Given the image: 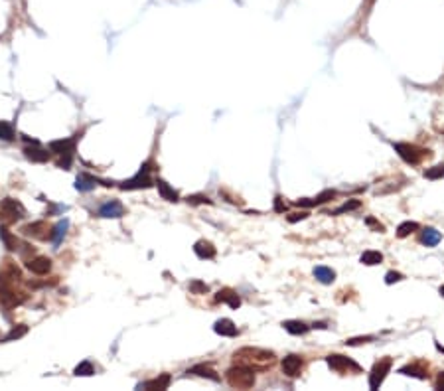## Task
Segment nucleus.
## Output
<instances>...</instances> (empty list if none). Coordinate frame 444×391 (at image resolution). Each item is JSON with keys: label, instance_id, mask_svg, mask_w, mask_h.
<instances>
[{"label": "nucleus", "instance_id": "c756f323", "mask_svg": "<svg viewBox=\"0 0 444 391\" xmlns=\"http://www.w3.org/2000/svg\"><path fill=\"white\" fill-rule=\"evenodd\" d=\"M418 229V224L416 222H403L399 227H397V237H409L413 231H416Z\"/></svg>", "mask_w": 444, "mask_h": 391}, {"label": "nucleus", "instance_id": "7c9ffc66", "mask_svg": "<svg viewBox=\"0 0 444 391\" xmlns=\"http://www.w3.org/2000/svg\"><path fill=\"white\" fill-rule=\"evenodd\" d=\"M383 261V255L379 253V251H365L363 255H361V263L363 265H379Z\"/></svg>", "mask_w": 444, "mask_h": 391}, {"label": "nucleus", "instance_id": "49530a36", "mask_svg": "<svg viewBox=\"0 0 444 391\" xmlns=\"http://www.w3.org/2000/svg\"><path fill=\"white\" fill-rule=\"evenodd\" d=\"M440 295L444 297V286H440Z\"/></svg>", "mask_w": 444, "mask_h": 391}, {"label": "nucleus", "instance_id": "72a5a7b5", "mask_svg": "<svg viewBox=\"0 0 444 391\" xmlns=\"http://www.w3.org/2000/svg\"><path fill=\"white\" fill-rule=\"evenodd\" d=\"M75 376H83V377H89L95 374V368H93V363L91 361H81L77 368L73 370Z\"/></svg>", "mask_w": 444, "mask_h": 391}, {"label": "nucleus", "instance_id": "c85d7f7f", "mask_svg": "<svg viewBox=\"0 0 444 391\" xmlns=\"http://www.w3.org/2000/svg\"><path fill=\"white\" fill-rule=\"evenodd\" d=\"M26 334H28V326H26V324H18V326H14L12 330L4 336V342H14V340H20V338L26 336Z\"/></svg>", "mask_w": 444, "mask_h": 391}, {"label": "nucleus", "instance_id": "ddd939ff", "mask_svg": "<svg viewBox=\"0 0 444 391\" xmlns=\"http://www.w3.org/2000/svg\"><path fill=\"white\" fill-rule=\"evenodd\" d=\"M399 374H403V376H411V377H418V379H429V368H425L421 361H414V363H409V365L401 368Z\"/></svg>", "mask_w": 444, "mask_h": 391}, {"label": "nucleus", "instance_id": "58836bf2", "mask_svg": "<svg viewBox=\"0 0 444 391\" xmlns=\"http://www.w3.org/2000/svg\"><path fill=\"white\" fill-rule=\"evenodd\" d=\"M361 204L357 202V200H352V202H348V204H343L340 210H336V213H343V211H352V210H357Z\"/></svg>", "mask_w": 444, "mask_h": 391}, {"label": "nucleus", "instance_id": "393cba45", "mask_svg": "<svg viewBox=\"0 0 444 391\" xmlns=\"http://www.w3.org/2000/svg\"><path fill=\"white\" fill-rule=\"evenodd\" d=\"M156 188H158V192L162 196V200H166V202H178V192L166 180L158 178L156 180Z\"/></svg>", "mask_w": 444, "mask_h": 391}, {"label": "nucleus", "instance_id": "f257e3e1", "mask_svg": "<svg viewBox=\"0 0 444 391\" xmlns=\"http://www.w3.org/2000/svg\"><path fill=\"white\" fill-rule=\"evenodd\" d=\"M233 363L235 365H243L249 368L253 372H266L277 363V356L275 352L265 350V348H241L233 354Z\"/></svg>", "mask_w": 444, "mask_h": 391}, {"label": "nucleus", "instance_id": "f8f14e48", "mask_svg": "<svg viewBox=\"0 0 444 391\" xmlns=\"http://www.w3.org/2000/svg\"><path fill=\"white\" fill-rule=\"evenodd\" d=\"M99 215H101V217L118 219V217L125 215V208H122V204H120L118 200H111V202H107V204H103V206L99 208Z\"/></svg>", "mask_w": 444, "mask_h": 391}, {"label": "nucleus", "instance_id": "ea45409f", "mask_svg": "<svg viewBox=\"0 0 444 391\" xmlns=\"http://www.w3.org/2000/svg\"><path fill=\"white\" fill-rule=\"evenodd\" d=\"M61 158L58 160V166L59 168H63V170H69V166H71V154H59Z\"/></svg>", "mask_w": 444, "mask_h": 391}, {"label": "nucleus", "instance_id": "a18cd8bd", "mask_svg": "<svg viewBox=\"0 0 444 391\" xmlns=\"http://www.w3.org/2000/svg\"><path fill=\"white\" fill-rule=\"evenodd\" d=\"M436 387H438V389H444V372L438 376V379H436Z\"/></svg>", "mask_w": 444, "mask_h": 391}, {"label": "nucleus", "instance_id": "5701e85b", "mask_svg": "<svg viewBox=\"0 0 444 391\" xmlns=\"http://www.w3.org/2000/svg\"><path fill=\"white\" fill-rule=\"evenodd\" d=\"M67 227H69V222L67 219H61V222H58L56 224V227L50 231V241L58 247L59 243H61V239L65 237V231H67Z\"/></svg>", "mask_w": 444, "mask_h": 391}, {"label": "nucleus", "instance_id": "0eeeda50", "mask_svg": "<svg viewBox=\"0 0 444 391\" xmlns=\"http://www.w3.org/2000/svg\"><path fill=\"white\" fill-rule=\"evenodd\" d=\"M0 213L2 215H6L10 222H16V219H22L24 215H26V210H24V206L14 200V198H4L2 202H0Z\"/></svg>", "mask_w": 444, "mask_h": 391}, {"label": "nucleus", "instance_id": "e433bc0d", "mask_svg": "<svg viewBox=\"0 0 444 391\" xmlns=\"http://www.w3.org/2000/svg\"><path fill=\"white\" fill-rule=\"evenodd\" d=\"M186 202H188V204H192V206H198V204H211V200H209L207 196H202V194L188 196V198H186Z\"/></svg>", "mask_w": 444, "mask_h": 391}, {"label": "nucleus", "instance_id": "2f4dec72", "mask_svg": "<svg viewBox=\"0 0 444 391\" xmlns=\"http://www.w3.org/2000/svg\"><path fill=\"white\" fill-rule=\"evenodd\" d=\"M0 140H6V142L14 140V129L6 120H0Z\"/></svg>", "mask_w": 444, "mask_h": 391}, {"label": "nucleus", "instance_id": "9b49d317", "mask_svg": "<svg viewBox=\"0 0 444 391\" xmlns=\"http://www.w3.org/2000/svg\"><path fill=\"white\" fill-rule=\"evenodd\" d=\"M26 297H20V292H14L8 286H0V306L4 308H14L18 304H22Z\"/></svg>", "mask_w": 444, "mask_h": 391}, {"label": "nucleus", "instance_id": "a878e982", "mask_svg": "<svg viewBox=\"0 0 444 391\" xmlns=\"http://www.w3.org/2000/svg\"><path fill=\"white\" fill-rule=\"evenodd\" d=\"M282 326L288 334H294V336H302V334H306L310 330V326L300 322V320H286V322H282Z\"/></svg>", "mask_w": 444, "mask_h": 391}, {"label": "nucleus", "instance_id": "20e7f679", "mask_svg": "<svg viewBox=\"0 0 444 391\" xmlns=\"http://www.w3.org/2000/svg\"><path fill=\"white\" fill-rule=\"evenodd\" d=\"M391 365H393V360H391V358H383V360L375 361V365L371 368V374H369V389L375 391L381 387V383L385 381V377L389 374Z\"/></svg>", "mask_w": 444, "mask_h": 391}, {"label": "nucleus", "instance_id": "a19ab883", "mask_svg": "<svg viewBox=\"0 0 444 391\" xmlns=\"http://www.w3.org/2000/svg\"><path fill=\"white\" fill-rule=\"evenodd\" d=\"M373 340V336H363V338H350L346 344L348 346H357V344H365V342H371Z\"/></svg>", "mask_w": 444, "mask_h": 391}, {"label": "nucleus", "instance_id": "aec40b11", "mask_svg": "<svg viewBox=\"0 0 444 391\" xmlns=\"http://www.w3.org/2000/svg\"><path fill=\"white\" fill-rule=\"evenodd\" d=\"M24 154H26V158L32 160V162H40V164H44L50 160V152L44 151V149H40V144H32L28 149H24Z\"/></svg>", "mask_w": 444, "mask_h": 391}, {"label": "nucleus", "instance_id": "473e14b6", "mask_svg": "<svg viewBox=\"0 0 444 391\" xmlns=\"http://www.w3.org/2000/svg\"><path fill=\"white\" fill-rule=\"evenodd\" d=\"M8 281H20L22 279V273H20V269L16 267L12 261H6V271L2 273Z\"/></svg>", "mask_w": 444, "mask_h": 391}, {"label": "nucleus", "instance_id": "1a4fd4ad", "mask_svg": "<svg viewBox=\"0 0 444 391\" xmlns=\"http://www.w3.org/2000/svg\"><path fill=\"white\" fill-rule=\"evenodd\" d=\"M282 374L288 377H298L300 376V372H302V358L300 356H294V354H290V356H286L284 360H282Z\"/></svg>", "mask_w": 444, "mask_h": 391}, {"label": "nucleus", "instance_id": "412c9836", "mask_svg": "<svg viewBox=\"0 0 444 391\" xmlns=\"http://www.w3.org/2000/svg\"><path fill=\"white\" fill-rule=\"evenodd\" d=\"M170 381H172V377L168 376V374H162L160 377H154V379H150V381L140 383L136 389H168V387H170Z\"/></svg>", "mask_w": 444, "mask_h": 391}, {"label": "nucleus", "instance_id": "7ed1b4c3", "mask_svg": "<svg viewBox=\"0 0 444 391\" xmlns=\"http://www.w3.org/2000/svg\"><path fill=\"white\" fill-rule=\"evenodd\" d=\"M395 152L399 154L407 164H413V166L421 164L425 158L430 156V151H425V149H421V146H416V144H409V142H397V144H395Z\"/></svg>", "mask_w": 444, "mask_h": 391}, {"label": "nucleus", "instance_id": "2eb2a0df", "mask_svg": "<svg viewBox=\"0 0 444 391\" xmlns=\"http://www.w3.org/2000/svg\"><path fill=\"white\" fill-rule=\"evenodd\" d=\"M193 253L200 257V259H213L215 253H217V249L213 247V243L211 241H206V239H200L195 245H193Z\"/></svg>", "mask_w": 444, "mask_h": 391}, {"label": "nucleus", "instance_id": "423d86ee", "mask_svg": "<svg viewBox=\"0 0 444 391\" xmlns=\"http://www.w3.org/2000/svg\"><path fill=\"white\" fill-rule=\"evenodd\" d=\"M148 172H150V164H144L138 170V174H136L134 178L120 184V190H146V188H150V186H152V180H150Z\"/></svg>", "mask_w": 444, "mask_h": 391}, {"label": "nucleus", "instance_id": "b1692460", "mask_svg": "<svg viewBox=\"0 0 444 391\" xmlns=\"http://www.w3.org/2000/svg\"><path fill=\"white\" fill-rule=\"evenodd\" d=\"M314 277L322 283V285H332L336 281V271L330 267H314Z\"/></svg>", "mask_w": 444, "mask_h": 391}, {"label": "nucleus", "instance_id": "79ce46f5", "mask_svg": "<svg viewBox=\"0 0 444 391\" xmlns=\"http://www.w3.org/2000/svg\"><path fill=\"white\" fill-rule=\"evenodd\" d=\"M308 217V213L306 211H300V213H290L288 215V222L290 224H296V222H302V219H306Z\"/></svg>", "mask_w": 444, "mask_h": 391}, {"label": "nucleus", "instance_id": "cd10ccee", "mask_svg": "<svg viewBox=\"0 0 444 391\" xmlns=\"http://www.w3.org/2000/svg\"><path fill=\"white\" fill-rule=\"evenodd\" d=\"M95 184H97V180H95L93 176H89V174H79L77 180H75V188H77L79 192H91V190L95 188Z\"/></svg>", "mask_w": 444, "mask_h": 391}, {"label": "nucleus", "instance_id": "37998d69", "mask_svg": "<svg viewBox=\"0 0 444 391\" xmlns=\"http://www.w3.org/2000/svg\"><path fill=\"white\" fill-rule=\"evenodd\" d=\"M367 226H373L375 229H377V231H379V233H383V231H385V227L381 226V224H377L373 217H367Z\"/></svg>", "mask_w": 444, "mask_h": 391}, {"label": "nucleus", "instance_id": "bb28decb", "mask_svg": "<svg viewBox=\"0 0 444 391\" xmlns=\"http://www.w3.org/2000/svg\"><path fill=\"white\" fill-rule=\"evenodd\" d=\"M442 239V235H440V231H436L434 227H427L425 231H423V237L421 241L427 245V247H434V245H438Z\"/></svg>", "mask_w": 444, "mask_h": 391}, {"label": "nucleus", "instance_id": "9d476101", "mask_svg": "<svg viewBox=\"0 0 444 391\" xmlns=\"http://www.w3.org/2000/svg\"><path fill=\"white\" fill-rule=\"evenodd\" d=\"M26 269H28L30 273H34V275H47L50 269H52V261H50L47 257H42V255L32 257V259L26 261Z\"/></svg>", "mask_w": 444, "mask_h": 391}, {"label": "nucleus", "instance_id": "4468645a", "mask_svg": "<svg viewBox=\"0 0 444 391\" xmlns=\"http://www.w3.org/2000/svg\"><path fill=\"white\" fill-rule=\"evenodd\" d=\"M334 198H336V192H334V190H326V192H322L316 200H308V198L298 200L296 206H302V208H314V206H322V204L330 202V200H334Z\"/></svg>", "mask_w": 444, "mask_h": 391}, {"label": "nucleus", "instance_id": "39448f33", "mask_svg": "<svg viewBox=\"0 0 444 391\" xmlns=\"http://www.w3.org/2000/svg\"><path fill=\"white\" fill-rule=\"evenodd\" d=\"M326 361H328V365H330L334 372H338V374H350V372L359 374V372H361V368H359L354 360H350V358H346V356H340V354L328 356Z\"/></svg>", "mask_w": 444, "mask_h": 391}, {"label": "nucleus", "instance_id": "f3484780", "mask_svg": "<svg viewBox=\"0 0 444 391\" xmlns=\"http://www.w3.org/2000/svg\"><path fill=\"white\" fill-rule=\"evenodd\" d=\"M188 374H193V376H198V377H206V379H211V381H219V379H221L219 374H217L211 365H207V363H198V365H193L192 370H188Z\"/></svg>", "mask_w": 444, "mask_h": 391}, {"label": "nucleus", "instance_id": "4be33fe9", "mask_svg": "<svg viewBox=\"0 0 444 391\" xmlns=\"http://www.w3.org/2000/svg\"><path fill=\"white\" fill-rule=\"evenodd\" d=\"M0 239L4 243V247L8 249V251H20V247H22V243L16 239V235H12L10 231H8V227L0 226Z\"/></svg>", "mask_w": 444, "mask_h": 391}, {"label": "nucleus", "instance_id": "6ab92c4d", "mask_svg": "<svg viewBox=\"0 0 444 391\" xmlns=\"http://www.w3.org/2000/svg\"><path fill=\"white\" fill-rule=\"evenodd\" d=\"M75 149V138H61V140H52L50 142V151L56 154H73Z\"/></svg>", "mask_w": 444, "mask_h": 391}, {"label": "nucleus", "instance_id": "f704fd0d", "mask_svg": "<svg viewBox=\"0 0 444 391\" xmlns=\"http://www.w3.org/2000/svg\"><path fill=\"white\" fill-rule=\"evenodd\" d=\"M425 176H427L429 180H438V178H442V176H444V164L432 166V168H429V170H425Z\"/></svg>", "mask_w": 444, "mask_h": 391}, {"label": "nucleus", "instance_id": "a211bd4d", "mask_svg": "<svg viewBox=\"0 0 444 391\" xmlns=\"http://www.w3.org/2000/svg\"><path fill=\"white\" fill-rule=\"evenodd\" d=\"M215 301L225 302V304H229L231 308H239V306H241V299H239V295H237L233 288H221V290L215 295Z\"/></svg>", "mask_w": 444, "mask_h": 391}, {"label": "nucleus", "instance_id": "dca6fc26", "mask_svg": "<svg viewBox=\"0 0 444 391\" xmlns=\"http://www.w3.org/2000/svg\"><path fill=\"white\" fill-rule=\"evenodd\" d=\"M213 330L215 334H219V336H227V338H233L237 336V326L233 324V320H229V318H221V320H217L215 324H213Z\"/></svg>", "mask_w": 444, "mask_h": 391}, {"label": "nucleus", "instance_id": "f03ea898", "mask_svg": "<svg viewBox=\"0 0 444 391\" xmlns=\"http://www.w3.org/2000/svg\"><path fill=\"white\" fill-rule=\"evenodd\" d=\"M225 379L233 389H251L255 385V372L249 368H243V365H233L227 372Z\"/></svg>", "mask_w": 444, "mask_h": 391}, {"label": "nucleus", "instance_id": "c03bdc74", "mask_svg": "<svg viewBox=\"0 0 444 391\" xmlns=\"http://www.w3.org/2000/svg\"><path fill=\"white\" fill-rule=\"evenodd\" d=\"M275 210H277V211H284V210H286V206L282 204V198H277V200H275Z\"/></svg>", "mask_w": 444, "mask_h": 391}, {"label": "nucleus", "instance_id": "6e6552de", "mask_svg": "<svg viewBox=\"0 0 444 391\" xmlns=\"http://www.w3.org/2000/svg\"><path fill=\"white\" fill-rule=\"evenodd\" d=\"M22 233L26 237H34V239H47L50 237V227L45 222H32L22 227Z\"/></svg>", "mask_w": 444, "mask_h": 391}, {"label": "nucleus", "instance_id": "4c0bfd02", "mask_svg": "<svg viewBox=\"0 0 444 391\" xmlns=\"http://www.w3.org/2000/svg\"><path fill=\"white\" fill-rule=\"evenodd\" d=\"M405 277L401 275V273H395V271H389L387 275H385V283L387 285H393V283H399V281H403Z\"/></svg>", "mask_w": 444, "mask_h": 391}, {"label": "nucleus", "instance_id": "c9c22d12", "mask_svg": "<svg viewBox=\"0 0 444 391\" xmlns=\"http://www.w3.org/2000/svg\"><path fill=\"white\" fill-rule=\"evenodd\" d=\"M190 290H192L193 295H206L207 290H209V286H207L206 283H202V281L195 279V281L190 283Z\"/></svg>", "mask_w": 444, "mask_h": 391}]
</instances>
